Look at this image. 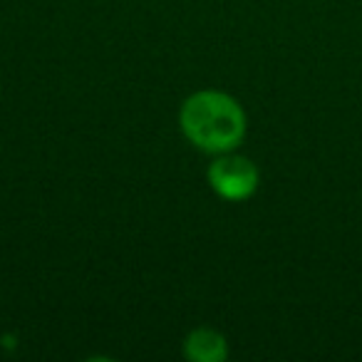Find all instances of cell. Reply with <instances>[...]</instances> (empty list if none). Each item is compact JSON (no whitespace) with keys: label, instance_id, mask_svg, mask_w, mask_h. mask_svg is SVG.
Instances as JSON below:
<instances>
[{"label":"cell","instance_id":"3957f363","mask_svg":"<svg viewBox=\"0 0 362 362\" xmlns=\"http://www.w3.org/2000/svg\"><path fill=\"white\" fill-rule=\"evenodd\" d=\"M184 357L192 362H226L228 342L214 327H197L184 340Z\"/></svg>","mask_w":362,"mask_h":362},{"label":"cell","instance_id":"7a4b0ae2","mask_svg":"<svg viewBox=\"0 0 362 362\" xmlns=\"http://www.w3.org/2000/svg\"><path fill=\"white\" fill-rule=\"evenodd\" d=\"M206 176L214 192L221 199H226V202H246V199H251L258 189V181H261L258 166L248 156L233 154V151L218 154L209 166Z\"/></svg>","mask_w":362,"mask_h":362},{"label":"cell","instance_id":"6da1fadb","mask_svg":"<svg viewBox=\"0 0 362 362\" xmlns=\"http://www.w3.org/2000/svg\"><path fill=\"white\" fill-rule=\"evenodd\" d=\"M181 132L197 149L209 154L233 151L246 136V112L226 92L202 90L184 100L179 112Z\"/></svg>","mask_w":362,"mask_h":362}]
</instances>
